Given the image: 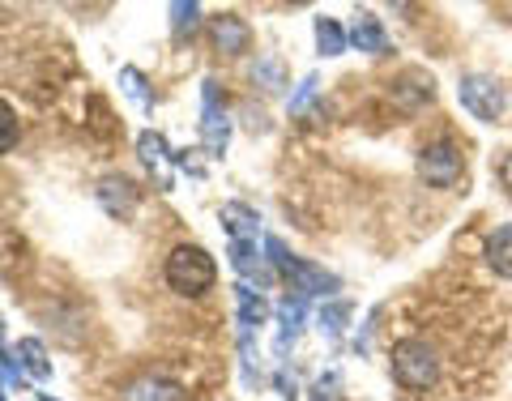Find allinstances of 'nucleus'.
I'll return each instance as SVG.
<instances>
[{
    "instance_id": "nucleus-16",
    "label": "nucleus",
    "mask_w": 512,
    "mask_h": 401,
    "mask_svg": "<svg viewBox=\"0 0 512 401\" xmlns=\"http://www.w3.org/2000/svg\"><path fill=\"white\" fill-rule=\"evenodd\" d=\"M235 299H239V325H244V333H248L252 325H265L269 303H265L261 295L248 291V286H235Z\"/></svg>"
},
{
    "instance_id": "nucleus-25",
    "label": "nucleus",
    "mask_w": 512,
    "mask_h": 401,
    "mask_svg": "<svg viewBox=\"0 0 512 401\" xmlns=\"http://www.w3.org/2000/svg\"><path fill=\"white\" fill-rule=\"evenodd\" d=\"M312 401H338V393H333V384L320 380V384H316V393H312Z\"/></svg>"
},
{
    "instance_id": "nucleus-3",
    "label": "nucleus",
    "mask_w": 512,
    "mask_h": 401,
    "mask_svg": "<svg viewBox=\"0 0 512 401\" xmlns=\"http://www.w3.org/2000/svg\"><path fill=\"white\" fill-rule=\"evenodd\" d=\"M265 252H269V265H278L282 274H291V278L299 282V286H295L299 295H329V291H338V278L325 274L320 265H308V261H299V256H291L282 239L269 235V239H265Z\"/></svg>"
},
{
    "instance_id": "nucleus-14",
    "label": "nucleus",
    "mask_w": 512,
    "mask_h": 401,
    "mask_svg": "<svg viewBox=\"0 0 512 401\" xmlns=\"http://www.w3.org/2000/svg\"><path fill=\"white\" fill-rule=\"evenodd\" d=\"M13 359H18V363H22V367H26V372L35 376V380H52V363H47V350H43V342H35V338H22V342H18V355H13Z\"/></svg>"
},
{
    "instance_id": "nucleus-18",
    "label": "nucleus",
    "mask_w": 512,
    "mask_h": 401,
    "mask_svg": "<svg viewBox=\"0 0 512 401\" xmlns=\"http://www.w3.org/2000/svg\"><path fill=\"white\" fill-rule=\"evenodd\" d=\"M346 320H350V303H325V308H320V329H325L329 338H338L346 329Z\"/></svg>"
},
{
    "instance_id": "nucleus-9",
    "label": "nucleus",
    "mask_w": 512,
    "mask_h": 401,
    "mask_svg": "<svg viewBox=\"0 0 512 401\" xmlns=\"http://www.w3.org/2000/svg\"><path fill=\"white\" fill-rule=\"evenodd\" d=\"M265 261H269V256L256 252V239H231V265H235L244 278L269 286V265H265Z\"/></svg>"
},
{
    "instance_id": "nucleus-8",
    "label": "nucleus",
    "mask_w": 512,
    "mask_h": 401,
    "mask_svg": "<svg viewBox=\"0 0 512 401\" xmlns=\"http://www.w3.org/2000/svg\"><path fill=\"white\" fill-rule=\"evenodd\" d=\"M120 401H184V389L163 376H137L133 384L120 389Z\"/></svg>"
},
{
    "instance_id": "nucleus-6",
    "label": "nucleus",
    "mask_w": 512,
    "mask_h": 401,
    "mask_svg": "<svg viewBox=\"0 0 512 401\" xmlns=\"http://www.w3.org/2000/svg\"><path fill=\"white\" fill-rule=\"evenodd\" d=\"M201 133H205V150H210L214 158L227 150V141H231V120H227V111H218L214 82H205V120H201Z\"/></svg>"
},
{
    "instance_id": "nucleus-10",
    "label": "nucleus",
    "mask_w": 512,
    "mask_h": 401,
    "mask_svg": "<svg viewBox=\"0 0 512 401\" xmlns=\"http://www.w3.org/2000/svg\"><path fill=\"white\" fill-rule=\"evenodd\" d=\"M99 201L107 205V214L128 218V214H133V205H137V188L128 184L124 175H107V180L99 184Z\"/></svg>"
},
{
    "instance_id": "nucleus-2",
    "label": "nucleus",
    "mask_w": 512,
    "mask_h": 401,
    "mask_svg": "<svg viewBox=\"0 0 512 401\" xmlns=\"http://www.w3.org/2000/svg\"><path fill=\"white\" fill-rule=\"evenodd\" d=\"M218 269H214V256L205 248H175L167 256V286L180 295H205L214 286Z\"/></svg>"
},
{
    "instance_id": "nucleus-12",
    "label": "nucleus",
    "mask_w": 512,
    "mask_h": 401,
    "mask_svg": "<svg viewBox=\"0 0 512 401\" xmlns=\"http://www.w3.org/2000/svg\"><path fill=\"white\" fill-rule=\"evenodd\" d=\"M393 99L402 103V107H419V103H431V99H436V82H431L427 73H406L402 82H397Z\"/></svg>"
},
{
    "instance_id": "nucleus-19",
    "label": "nucleus",
    "mask_w": 512,
    "mask_h": 401,
    "mask_svg": "<svg viewBox=\"0 0 512 401\" xmlns=\"http://www.w3.org/2000/svg\"><path fill=\"white\" fill-rule=\"evenodd\" d=\"M18 146V116H13V107L0 99V154H9Z\"/></svg>"
},
{
    "instance_id": "nucleus-7",
    "label": "nucleus",
    "mask_w": 512,
    "mask_h": 401,
    "mask_svg": "<svg viewBox=\"0 0 512 401\" xmlns=\"http://www.w3.org/2000/svg\"><path fill=\"white\" fill-rule=\"evenodd\" d=\"M214 43H218V52L222 56H239V52H248L252 47V30L248 22L239 18V13H222V18H214Z\"/></svg>"
},
{
    "instance_id": "nucleus-17",
    "label": "nucleus",
    "mask_w": 512,
    "mask_h": 401,
    "mask_svg": "<svg viewBox=\"0 0 512 401\" xmlns=\"http://www.w3.org/2000/svg\"><path fill=\"white\" fill-rule=\"evenodd\" d=\"M346 43H350V35L338 22H333V18H316V47H320V56H342Z\"/></svg>"
},
{
    "instance_id": "nucleus-5",
    "label": "nucleus",
    "mask_w": 512,
    "mask_h": 401,
    "mask_svg": "<svg viewBox=\"0 0 512 401\" xmlns=\"http://www.w3.org/2000/svg\"><path fill=\"white\" fill-rule=\"evenodd\" d=\"M461 171H466V158H461L453 141H436V146H427L419 154V175L431 188H453L461 180Z\"/></svg>"
},
{
    "instance_id": "nucleus-24",
    "label": "nucleus",
    "mask_w": 512,
    "mask_h": 401,
    "mask_svg": "<svg viewBox=\"0 0 512 401\" xmlns=\"http://www.w3.org/2000/svg\"><path fill=\"white\" fill-rule=\"evenodd\" d=\"M500 180H504V188L512 192V150L500 158Z\"/></svg>"
},
{
    "instance_id": "nucleus-11",
    "label": "nucleus",
    "mask_w": 512,
    "mask_h": 401,
    "mask_svg": "<svg viewBox=\"0 0 512 401\" xmlns=\"http://www.w3.org/2000/svg\"><path fill=\"white\" fill-rule=\"evenodd\" d=\"M350 43L359 47V52H389V35H384V26H380V18H372V13H359L355 18V26H350Z\"/></svg>"
},
{
    "instance_id": "nucleus-1",
    "label": "nucleus",
    "mask_w": 512,
    "mask_h": 401,
    "mask_svg": "<svg viewBox=\"0 0 512 401\" xmlns=\"http://www.w3.org/2000/svg\"><path fill=\"white\" fill-rule=\"evenodd\" d=\"M389 359H393L397 384L410 389V393H423V389H431V384L440 380V350L431 346L427 338H402L393 346Z\"/></svg>"
},
{
    "instance_id": "nucleus-15",
    "label": "nucleus",
    "mask_w": 512,
    "mask_h": 401,
    "mask_svg": "<svg viewBox=\"0 0 512 401\" xmlns=\"http://www.w3.org/2000/svg\"><path fill=\"white\" fill-rule=\"evenodd\" d=\"M222 222H227V231L235 239H256V227H261V218H256L248 205H239V201L222 205Z\"/></svg>"
},
{
    "instance_id": "nucleus-4",
    "label": "nucleus",
    "mask_w": 512,
    "mask_h": 401,
    "mask_svg": "<svg viewBox=\"0 0 512 401\" xmlns=\"http://www.w3.org/2000/svg\"><path fill=\"white\" fill-rule=\"evenodd\" d=\"M457 99L461 107L470 111L474 120H483V124H495L504 116V86L495 82V77H483V73H466L461 77V86H457Z\"/></svg>"
},
{
    "instance_id": "nucleus-23",
    "label": "nucleus",
    "mask_w": 512,
    "mask_h": 401,
    "mask_svg": "<svg viewBox=\"0 0 512 401\" xmlns=\"http://www.w3.org/2000/svg\"><path fill=\"white\" fill-rule=\"evenodd\" d=\"M312 94H316V77H303V86H299V94H295V99H291V111H295V116H299V111H303V107H308V99H312Z\"/></svg>"
},
{
    "instance_id": "nucleus-22",
    "label": "nucleus",
    "mask_w": 512,
    "mask_h": 401,
    "mask_svg": "<svg viewBox=\"0 0 512 401\" xmlns=\"http://www.w3.org/2000/svg\"><path fill=\"white\" fill-rule=\"evenodd\" d=\"M120 82H124V90L133 94V99H137L141 107H150V94H146V77H141L137 69H124V73H120Z\"/></svg>"
},
{
    "instance_id": "nucleus-21",
    "label": "nucleus",
    "mask_w": 512,
    "mask_h": 401,
    "mask_svg": "<svg viewBox=\"0 0 512 401\" xmlns=\"http://www.w3.org/2000/svg\"><path fill=\"white\" fill-rule=\"evenodd\" d=\"M171 13H175V35H192L197 30V18H201V5H171Z\"/></svg>"
},
{
    "instance_id": "nucleus-13",
    "label": "nucleus",
    "mask_w": 512,
    "mask_h": 401,
    "mask_svg": "<svg viewBox=\"0 0 512 401\" xmlns=\"http://www.w3.org/2000/svg\"><path fill=\"white\" fill-rule=\"evenodd\" d=\"M487 265L500 278H512V222H504L500 231H491V239H487Z\"/></svg>"
},
{
    "instance_id": "nucleus-20",
    "label": "nucleus",
    "mask_w": 512,
    "mask_h": 401,
    "mask_svg": "<svg viewBox=\"0 0 512 401\" xmlns=\"http://www.w3.org/2000/svg\"><path fill=\"white\" fill-rule=\"evenodd\" d=\"M137 150H141V158H146L150 167H163L167 163V146H163V137H158V133H141L137 137Z\"/></svg>"
},
{
    "instance_id": "nucleus-26",
    "label": "nucleus",
    "mask_w": 512,
    "mask_h": 401,
    "mask_svg": "<svg viewBox=\"0 0 512 401\" xmlns=\"http://www.w3.org/2000/svg\"><path fill=\"white\" fill-rule=\"evenodd\" d=\"M39 401H52V397H39Z\"/></svg>"
}]
</instances>
